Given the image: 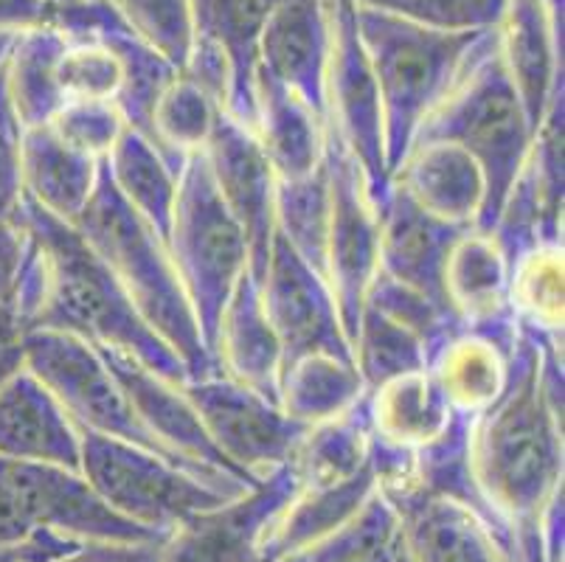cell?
<instances>
[{"label":"cell","mask_w":565,"mask_h":562,"mask_svg":"<svg viewBox=\"0 0 565 562\" xmlns=\"http://www.w3.org/2000/svg\"><path fill=\"white\" fill-rule=\"evenodd\" d=\"M49 127L60 141L94 161H105L127 132L125 118L113 102H68Z\"/></svg>","instance_id":"cell-43"},{"label":"cell","mask_w":565,"mask_h":562,"mask_svg":"<svg viewBox=\"0 0 565 562\" xmlns=\"http://www.w3.org/2000/svg\"><path fill=\"white\" fill-rule=\"evenodd\" d=\"M296 489V473L285 464L243 495L174 526L161 543V562H267V540Z\"/></svg>","instance_id":"cell-13"},{"label":"cell","mask_w":565,"mask_h":562,"mask_svg":"<svg viewBox=\"0 0 565 562\" xmlns=\"http://www.w3.org/2000/svg\"><path fill=\"white\" fill-rule=\"evenodd\" d=\"M358 25L377 91L388 178L414 147L423 124L495 38L492 31H445L358 3Z\"/></svg>","instance_id":"cell-3"},{"label":"cell","mask_w":565,"mask_h":562,"mask_svg":"<svg viewBox=\"0 0 565 562\" xmlns=\"http://www.w3.org/2000/svg\"><path fill=\"white\" fill-rule=\"evenodd\" d=\"M327 172H330V231L323 276L335 296L349 347L361 321L363 301L377 276L380 209L369 194L366 178L341 138L327 127Z\"/></svg>","instance_id":"cell-11"},{"label":"cell","mask_w":565,"mask_h":562,"mask_svg":"<svg viewBox=\"0 0 565 562\" xmlns=\"http://www.w3.org/2000/svg\"><path fill=\"white\" fill-rule=\"evenodd\" d=\"M102 161L76 152L49 124L23 132V198L74 225L99 183Z\"/></svg>","instance_id":"cell-29"},{"label":"cell","mask_w":565,"mask_h":562,"mask_svg":"<svg viewBox=\"0 0 565 562\" xmlns=\"http://www.w3.org/2000/svg\"><path fill=\"white\" fill-rule=\"evenodd\" d=\"M105 358L107 369L116 374V380L125 389L127 400L132 402L136 414L147 425V431L167 447L172 456L183 458L186 464L198 467V470L214 473V476L234 478V481L254 487L250 481L236 476L228 464L223 462L214 445L205 436L203 425H200L198 411L192 409V402L183 394L181 383L161 378L150 365H143L141 360L130 358L116 349H99Z\"/></svg>","instance_id":"cell-17"},{"label":"cell","mask_w":565,"mask_h":562,"mask_svg":"<svg viewBox=\"0 0 565 562\" xmlns=\"http://www.w3.org/2000/svg\"><path fill=\"white\" fill-rule=\"evenodd\" d=\"M274 562H307V554H287V556H279V560Z\"/></svg>","instance_id":"cell-50"},{"label":"cell","mask_w":565,"mask_h":562,"mask_svg":"<svg viewBox=\"0 0 565 562\" xmlns=\"http://www.w3.org/2000/svg\"><path fill=\"white\" fill-rule=\"evenodd\" d=\"M23 365L60 400L65 414L74 420V425L82 433H94V436H105V439H118L127 442V445L143 447V450H152L183 467V470L217 484V487L234 489V492L250 489L245 484L234 481V478L198 470L183 458L172 456L147 431V425L136 414L132 402L127 400L116 374L107 369L99 349L90 347L87 340L65 332H25Z\"/></svg>","instance_id":"cell-7"},{"label":"cell","mask_w":565,"mask_h":562,"mask_svg":"<svg viewBox=\"0 0 565 562\" xmlns=\"http://www.w3.org/2000/svg\"><path fill=\"white\" fill-rule=\"evenodd\" d=\"M290 467L301 489L335 487L372 467V427L366 400L352 411L310 425L292 453Z\"/></svg>","instance_id":"cell-32"},{"label":"cell","mask_w":565,"mask_h":562,"mask_svg":"<svg viewBox=\"0 0 565 562\" xmlns=\"http://www.w3.org/2000/svg\"><path fill=\"white\" fill-rule=\"evenodd\" d=\"M14 34H18V31L0 29V65H3V60H7V54H9V45H12Z\"/></svg>","instance_id":"cell-49"},{"label":"cell","mask_w":565,"mask_h":562,"mask_svg":"<svg viewBox=\"0 0 565 562\" xmlns=\"http://www.w3.org/2000/svg\"><path fill=\"white\" fill-rule=\"evenodd\" d=\"M79 470L113 512L161 538L192 515L243 495L205 481L158 453L94 433H82Z\"/></svg>","instance_id":"cell-8"},{"label":"cell","mask_w":565,"mask_h":562,"mask_svg":"<svg viewBox=\"0 0 565 562\" xmlns=\"http://www.w3.org/2000/svg\"><path fill=\"white\" fill-rule=\"evenodd\" d=\"M198 411L200 425L231 470L250 484L290 464L307 427L281 405L248 385L223 378L220 371L181 383Z\"/></svg>","instance_id":"cell-9"},{"label":"cell","mask_w":565,"mask_h":562,"mask_svg":"<svg viewBox=\"0 0 565 562\" xmlns=\"http://www.w3.org/2000/svg\"><path fill=\"white\" fill-rule=\"evenodd\" d=\"M214 185L225 209L243 229L250 247V273L259 282L265 273L270 242L276 234V174L256 141L254 130L243 121L220 113L212 141L203 149Z\"/></svg>","instance_id":"cell-15"},{"label":"cell","mask_w":565,"mask_h":562,"mask_svg":"<svg viewBox=\"0 0 565 562\" xmlns=\"http://www.w3.org/2000/svg\"><path fill=\"white\" fill-rule=\"evenodd\" d=\"M441 293L461 327L490 329L515 321L510 312V256L490 231L467 229L456 236Z\"/></svg>","instance_id":"cell-26"},{"label":"cell","mask_w":565,"mask_h":562,"mask_svg":"<svg viewBox=\"0 0 565 562\" xmlns=\"http://www.w3.org/2000/svg\"><path fill=\"white\" fill-rule=\"evenodd\" d=\"M65 31L49 23L29 25L14 34L3 60L7 87L12 105L25 130L45 127L65 107L60 91V56H63Z\"/></svg>","instance_id":"cell-30"},{"label":"cell","mask_w":565,"mask_h":562,"mask_svg":"<svg viewBox=\"0 0 565 562\" xmlns=\"http://www.w3.org/2000/svg\"><path fill=\"white\" fill-rule=\"evenodd\" d=\"M262 74L290 87L327 121L323 0H276L262 40Z\"/></svg>","instance_id":"cell-23"},{"label":"cell","mask_w":565,"mask_h":562,"mask_svg":"<svg viewBox=\"0 0 565 562\" xmlns=\"http://www.w3.org/2000/svg\"><path fill=\"white\" fill-rule=\"evenodd\" d=\"M383 495L399 515L408 562H510L490 523L467 503L416 484Z\"/></svg>","instance_id":"cell-18"},{"label":"cell","mask_w":565,"mask_h":562,"mask_svg":"<svg viewBox=\"0 0 565 562\" xmlns=\"http://www.w3.org/2000/svg\"><path fill=\"white\" fill-rule=\"evenodd\" d=\"M118 20L172 65L178 74L194 49V20L189 0H105Z\"/></svg>","instance_id":"cell-39"},{"label":"cell","mask_w":565,"mask_h":562,"mask_svg":"<svg viewBox=\"0 0 565 562\" xmlns=\"http://www.w3.org/2000/svg\"><path fill=\"white\" fill-rule=\"evenodd\" d=\"M102 167H105L118 198L167 242L174 203H178L181 172L158 152L156 144L132 130L118 138Z\"/></svg>","instance_id":"cell-31"},{"label":"cell","mask_w":565,"mask_h":562,"mask_svg":"<svg viewBox=\"0 0 565 562\" xmlns=\"http://www.w3.org/2000/svg\"><path fill=\"white\" fill-rule=\"evenodd\" d=\"M25 254H29V234L23 223L18 216L0 220V307H12Z\"/></svg>","instance_id":"cell-46"},{"label":"cell","mask_w":565,"mask_h":562,"mask_svg":"<svg viewBox=\"0 0 565 562\" xmlns=\"http://www.w3.org/2000/svg\"><path fill=\"white\" fill-rule=\"evenodd\" d=\"M518 335L515 321L490 329L459 327L434 349L428 374L454 414L476 420L501 400L510 385Z\"/></svg>","instance_id":"cell-19"},{"label":"cell","mask_w":565,"mask_h":562,"mask_svg":"<svg viewBox=\"0 0 565 562\" xmlns=\"http://www.w3.org/2000/svg\"><path fill=\"white\" fill-rule=\"evenodd\" d=\"M43 3H74V0H43Z\"/></svg>","instance_id":"cell-51"},{"label":"cell","mask_w":565,"mask_h":562,"mask_svg":"<svg viewBox=\"0 0 565 562\" xmlns=\"http://www.w3.org/2000/svg\"><path fill=\"white\" fill-rule=\"evenodd\" d=\"M0 456L82 467V431L25 365L0 385Z\"/></svg>","instance_id":"cell-21"},{"label":"cell","mask_w":565,"mask_h":562,"mask_svg":"<svg viewBox=\"0 0 565 562\" xmlns=\"http://www.w3.org/2000/svg\"><path fill=\"white\" fill-rule=\"evenodd\" d=\"M366 304L369 307L380 309V312L392 318V321L403 324L405 329H411L416 338L423 340L425 347H428V360L441 340L461 327V324L456 321L454 312L448 309V304L434 301V298H428L425 293L411 290V287L399 285L394 278L383 276V273L374 276L363 307H366Z\"/></svg>","instance_id":"cell-41"},{"label":"cell","mask_w":565,"mask_h":562,"mask_svg":"<svg viewBox=\"0 0 565 562\" xmlns=\"http://www.w3.org/2000/svg\"><path fill=\"white\" fill-rule=\"evenodd\" d=\"M392 183L430 216L456 229H476L484 209V178L467 152L448 141H416Z\"/></svg>","instance_id":"cell-25"},{"label":"cell","mask_w":565,"mask_h":562,"mask_svg":"<svg viewBox=\"0 0 565 562\" xmlns=\"http://www.w3.org/2000/svg\"><path fill=\"white\" fill-rule=\"evenodd\" d=\"M82 543L32 526L18 503L0 489V562H56Z\"/></svg>","instance_id":"cell-44"},{"label":"cell","mask_w":565,"mask_h":562,"mask_svg":"<svg viewBox=\"0 0 565 562\" xmlns=\"http://www.w3.org/2000/svg\"><path fill=\"white\" fill-rule=\"evenodd\" d=\"M167 251L194 309L205 349L212 352L225 304L250 271V247L234 214L225 209L203 152L189 158L181 169Z\"/></svg>","instance_id":"cell-6"},{"label":"cell","mask_w":565,"mask_h":562,"mask_svg":"<svg viewBox=\"0 0 565 562\" xmlns=\"http://www.w3.org/2000/svg\"><path fill=\"white\" fill-rule=\"evenodd\" d=\"M563 0H510L495 29V49L503 71L534 132L563 102V49H559Z\"/></svg>","instance_id":"cell-16"},{"label":"cell","mask_w":565,"mask_h":562,"mask_svg":"<svg viewBox=\"0 0 565 562\" xmlns=\"http://www.w3.org/2000/svg\"><path fill=\"white\" fill-rule=\"evenodd\" d=\"M254 136L279 183L310 178L327 158V121L290 87L259 71Z\"/></svg>","instance_id":"cell-27"},{"label":"cell","mask_w":565,"mask_h":562,"mask_svg":"<svg viewBox=\"0 0 565 562\" xmlns=\"http://www.w3.org/2000/svg\"><path fill=\"white\" fill-rule=\"evenodd\" d=\"M74 225L105 262L107 271L116 276L147 327L181 358L189 378L214 374L217 365L212 352L205 349L198 318L174 271L167 242L118 198L105 167L94 198Z\"/></svg>","instance_id":"cell-4"},{"label":"cell","mask_w":565,"mask_h":562,"mask_svg":"<svg viewBox=\"0 0 565 562\" xmlns=\"http://www.w3.org/2000/svg\"><path fill=\"white\" fill-rule=\"evenodd\" d=\"M23 327L14 318L12 307H0V385L23 369Z\"/></svg>","instance_id":"cell-48"},{"label":"cell","mask_w":565,"mask_h":562,"mask_svg":"<svg viewBox=\"0 0 565 562\" xmlns=\"http://www.w3.org/2000/svg\"><path fill=\"white\" fill-rule=\"evenodd\" d=\"M267 318L279 335L285 365L305 354L352 358L347 329L327 278L312 271L276 231L259 278Z\"/></svg>","instance_id":"cell-14"},{"label":"cell","mask_w":565,"mask_h":562,"mask_svg":"<svg viewBox=\"0 0 565 562\" xmlns=\"http://www.w3.org/2000/svg\"><path fill=\"white\" fill-rule=\"evenodd\" d=\"M276 231L287 245L323 276L330 231V172L327 158L310 178L276 183ZM327 278V276H323Z\"/></svg>","instance_id":"cell-36"},{"label":"cell","mask_w":565,"mask_h":562,"mask_svg":"<svg viewBox=\"0 0 565 562\" xmlns=\"http://www.w3.org/2000/svg\"><path fill=\"white\" fill-rule=\"evenodd\" d=\"M366 394L354 360L341 354H305L281 369L279 405L305 427L347 414L366 400Z\"/></svg>","instance_id":"cell-33"},{"label":"cell","mask_w":565,"mask_h":562,"mask_svg":"<svg viewBox=\"0 0 565 562\" xmlns=\"http://www.w3.org/2000/svg\"><path fill=\"white\" fill-rule=\"evenodd\" d=\"M366 416L374 442L414 456L445 439L461 420L436 389L428 369L411 371L369 391Z\"/></svg>","instance_id":"cell-28"},{"label":"cell","mask_w":565,"mask_h":562,"mask_svg":"<svg viewBox=\"0 0 565 562\" xmlns=\"http://www.w3.org/2000/svg\"><path fill=\"white\" fill-rule=\"evenodd\" d=\"M223 107L186 74H178L152 110L150 141L178 172L212 141Z\"/></svg>","instance_id":"cell-35"},{"label":"cell","mask_w":565,"mask_h":562,"mask_svg":"<svg viewBox=\"0 0 565 562\" xmlns=\"http://www.w3.org/2000/svg\"><path fill=\"white\" fill-rule=\"evenodd\" d=\"M361 7L397 14L445 31H492L510 0H358Z\"/></svg>","instance_id":"cell-42"},{"label":"cell","mask_w":565,"mask_h":562,"mask_svg":"<svg viewBox=\"0 0 565 562\" xmlns=\"http://www.w3.org/2000/svg\"><path fill=\"white\" fill-rule=\"evenodd\" d=\"M60 56V91L68 102H113L121 91V62L96 34H65Z\"/></svg>","instance_id":"cell-40"},{"label":"cell","mask_w":565,"mask_h":562,"mask_svg":"<svg viewBox=\"0 0 565 562\" xmlns=\"http://www.w3.org/2000/svg\"><path fill=\"white\" fill-rule=\"evenodd\" d=\"M161 543H82L56 562H161Z\"/></svg>","instance_id":"cell-47"},{"label":"cell","mask_w":565,"mask_h":562,"mask_svg":"<svg viewBox=\"0 0 565 562\" xmlns=\"http://www.w3.org/2000/svg\"><path fill=\"white\" fill-rule=\"evenodd\" d=\"M461 231L467 229H456L430 216L392 183V192L380 205L377 273L445 304L441 276L450 247Z\"/></svg>","instance_id":"cell-22"},{"label":"cell","mask_w":565,"mask_h":562,"mask_svg":"<svg viewBox=\"0 0 565 562\" xmlns=\"http://www.w3.org/2000/svg\"><path fill=\"white\" fill-rule=\"evenodd\" d=\"M352 360L361 371L366 391H372L411 371L428 369V347L403 324L392 321L366 304L354 329Z\"/></svg>","instance_id":"cell-37"},{"label":"cell","mask_w":565,"mask_h":562,"mask_svg":"<svg viewBox=\"0 0 565 562\" xmlns=\"http://www.w3.org/2000/svg\"><path fill=\"white\" fill-rule=\"evenodd\" d=\"M18 220L29 234L12 312L23 332H65L96 349H116L156 374L186 383L181 358L147 327L105 262L76 231L23 198Z\"/></svg>","instance_id":"cell-2"},{"label":"cell","mask_w":565,"mask_h":562,"mask_svg":"<svg viewBox=\"0 0 565 562\" xmlns=\"http://www.w3.org/2000/svg\"><path fill=\"white\" fill-rule=\"evenodd\" d=\"M510 312L548 343L563 340V240H543L510 259Z\"/></svg>","instance_id":"cell-34"},{"label":"cell","mask_w":565,"mask_h":562,"mask_svg":"<svg viewBox=\"0 0 565 562\" xmlns=\"http://www.w3.org/2000/svg\"><path fill=\"white\" fill-rule=\"evenodd\" d=\"M481 518L510 562H554L563 518V360L521 329L510 385L470 422L467 445Z\"/></svg>","instance_id":"cell-1"},{"label":"cell","mask_w":565,"mask_h":562,"mask_svg":"<svg viewBox=\"0 0 565 562\" xmlns=\"http://www.w3.org/2000/svg\"><path fill=\"white\" fill-rule=\"evenodd\" d=\"M307 562H399L403 554V523L397 509L383 492L341 526L305 551Z\"/></svg>","instance_id":"cell-38"},{"label":"cell","mask_w":565,"mask_h":562,"mask_svg":"<svg viewBox=\"0 0 565 562\" xmlns=\"http://www.w3.org/2000/svg\"><path fill=\"white\" fill-rule=\"evenodd\" d=\"M23 132L0 65V220H14L23 203Z\"/></svg>","instance_id":"cell-45"},{"label":"cell","mask_w":565,"mask_h":562,"mask_svg":"<svg viewBox=\"0 0 565 562\" xmlns=\"http://www.w3.org/2000/svg\"><path fill=\"white\" fill-rule=\"evenodd\" d=\"M534 127L498 60L495 38L456 82L448 99L423 124L416 141L434 138L459 147L484 178V209L479 231H492L512 185L521 178L534 144Z\"/></svg>","instance_id":"cell-5"},{"label":"cell","mask_w":565,"mask_h":562,"mask_svg":"<svg viewBox=\"0 0 565 562\" xmlns=\"http://www.w3.org/2000/svg\"><path fill=\"white\" fill-rule=\"evenodd\" d=\"M0 489L32 520V526L76 543H158L132 520L113 512L82 470L60 464H29L0 456Z\"/></svg>","instance_id":"cell-12"},{"label":"cell","mask_w":565,"mask_h":562,"mask_svg":"<svg viewBox=\"0 0 565 562\" xmlns=\"http://www.w3.org/2000/svg\"><path fill=\"white\" fill-rule=\"evenodd\" d=\"M194 20V45L225 62L231 76L228 113L254 130L256 85L262 68V40L276 0H189Z\"/></svg>","instance_id":"cell-20"},{"label":"cell","mask_w":565,"mask_h":562,"mask_svg":"<svg viewBox=\"0 0 565 562\" xmlns=\"http://www.w3.org/2000/svg\"><path fill=\"white\" fill-rule=\"evenodd\" d=\"M327 12V127L363 169L380 205L392 192L372 65L358 25V0H323Z\"/></svg>","instance_id":"cell-10"},{"label":"cell","mask_w":565,"mask_h":562,"mask_svg":"<svg viewBox=\"0 0 565 562\" xmlns=\"http://www.w3.org/2000/svg\"><path fill=\"white\" fill-rule=\"evenodd\" d=\"M212 358L223 378L236 380L279 402L285 352L274 324L267 318L259 282L250 271L239 278L220 316Z\"/></svg>","instance_id":"cell-24"}]
</instances>
